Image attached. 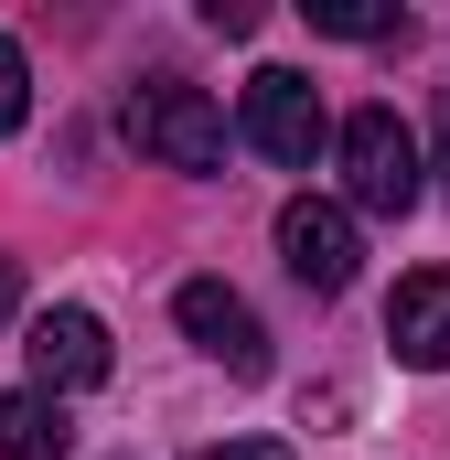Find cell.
<instances>
[{
	"instance_id": "obj_9",
	"label": "cell",
	"mask_w": 450,
	"mask_h": 460,
	"mask_svg": "<svg viewBox=\"0 0 450 460\" xmlns=\"http://www.w3.org/2000/svg\"><path fill=\"white\" fill-rule=\"evenodd\" d=\"M311 11V32H333V43H408V11L397 0H301Z\"/></svg>"
},
{
	"instance_id": "obj_4",
	"label": "cell",
	"mask_w": 450,
	"mask_h": 460,
	"mask_svg": "<svg viewBox=\"0 0 450 460\" xmlns=\"http://www.w3.org/2000/svg\"><path fill=\"white\" fill-rule=\"evenodd\" d=\"M279 257H290V279L301 289H354V268H364V235H354V215L343 204H322V193H301V204H279Z\"/></svg>"
},
{
	"instance_id": "obj_8",
	"label": "cell",
	"mask_w": 450,
	"mask_h": 460,
	"mask_svg": "<svg viewBox=\"0 0 450 460\" xmlns=\"http://www.w3.org/2000/svg\"><path fill=\"white\" fill-rule=\"evenodd\" d=\"M0 460H76V418H65V396H43V385L0 396Z\"/></svg>"
},
{
	"instance_id": "obj_10",
	"label": "cell",
	"mask_w": 450,
	"mask_h": 460,
	"mask_svg": "<svg viewBox=\"0 0 450 460\" xmlns=\"http://www.w3.org/2000/svg\"><path fill=\"white\" fill-rule=\"evenodd\" d=\"M22 118H32V65H22V43L0 32V139H11Z\"/></svg>"
},
{
	"instance_id": "obj_11",
	"label": "cell",
	"mask_w": 450,
	"mask_h": 460,
	"mask_svg": "<svg viewBox=\"0 0 450 460\" xmlns=\"http://www.w3.org/2000/svg\"><path fill=\"white\" fill-rule=\"evenodd\" d=\"M194 460H290V439H215V450H194Z\"/></svg>"
},
{
	"instance_id": "obj_1",
	"label": "cell",
	"mask_w": 450,
	"mask_h": 460,
	"mask_svg": "<svg viewBox=\"0 0 450 460\" xmlns=\"http://www.w3.org/2000/svg\"><path fill=\"white\" fill-rule=\"evenodd\" d=\"M333 161H343V215H408L429 182V150H418V128L397 108H354L333 128Z\"/></svg>"
},
{
	"instance_id": "obj_12",
	"label": "cell",
	"mask_w": 450,
	"mask_h": 460,
	"mask_svg": "<svg viewBox=\"0 0 450 460\" xmlns=\"http://www.w3.org/2000/svg\"><path fill=\"white\" fill-rule=\"evenodd\" d=\"M11 300H22V268H11V257H0V322H11Z\"/></svg>"
},
{
	"instance_id": "obj_7",
	"label": "cell",
	"mask_w": 450,
	"mask_h": 460,
	"mask_svg": "<svg viewBox=\"0 0 450 460\" xmlns=\"http://www.w3.org/2000/svg\"><path fill=\"white\" fill-rule=\"evenodd\" d=\"M386 343H397V364H418V375H450V268L397 279V300H386Z\"/></svg>"
},
{
	"instance_id": "obj_6",
	"label": "cell",
	"mask_w": 450,
	"mask_h": 460,
	"mask_svg": "<svg viewBox=\"0 0 450 460\" xmlns=\"http://www.w3.org/2000/svg\"><path fill=\"white\" fill-rule=\"evenodd\" d=\"M32 385H43V396H76V385H108V322H97V311H43V322H32Z\"/></svg>"
},
{
	"instance_id": "obj_5",
	"label": "cell",
	"mask_w": 450,
	"mask_h": 460,
	"mask_svg": "<svg viewBox=\"0 0 450 460\" xmlns=\"http://www.w3.org/2000/svg\"><path fill=\"white\" fill-rule=\"evenodd\" d=\"M172 322H183L194 343L215 353L225 375H236V385H257V375H268V322H257V311H247V300H236L225 279H183V300H172Z\"/></svg>"
},
{
	"instance_id": "obj_2",
	"label": "cell",
	"mask_w": 450,
	"mask_h": 460,
	"mask_svg": "<svg viewBox=\"0 0 450 460\" xmlns=\"http://www.w3.org/2000/svg\"><path fill=\"white\" fill-rule=\"evenodd\" d=\"M129 139L161 161V172H225V108L204 86H183V75H150V86H129Z\"/></svg>"
},
{
	"instance_id": "obj_3",
	"label": "cell",
	"mask_w": 450,
	"mask_h": 460,
	"mask_svg": "<svg viewBox=\"0 0 450 460\" xmlns=\"http://www.w3.org/2000/svg\"><path fill=\"white\" fill-rule=\"evenodd\" d=\"M268 161H290V172H311L322 150H333V118H322V86L311 75H290V65H257L247 75V118H236Z\"/></svg>"
},
{
	"instance_id": "obj_13",
	"label": "cell",
	"mask_w": 450,
	"mask_h": 460,
	"mask_svg": "<svg viewBox=\"0 0 450 460\" xmlns=\"http://www.w3.org/2000/svg\"><path fill=\"white\" fill-rule=\"evenodd\" d=\"M440 172H450V108H440Z\"/></svg>"
}]
</instances>
